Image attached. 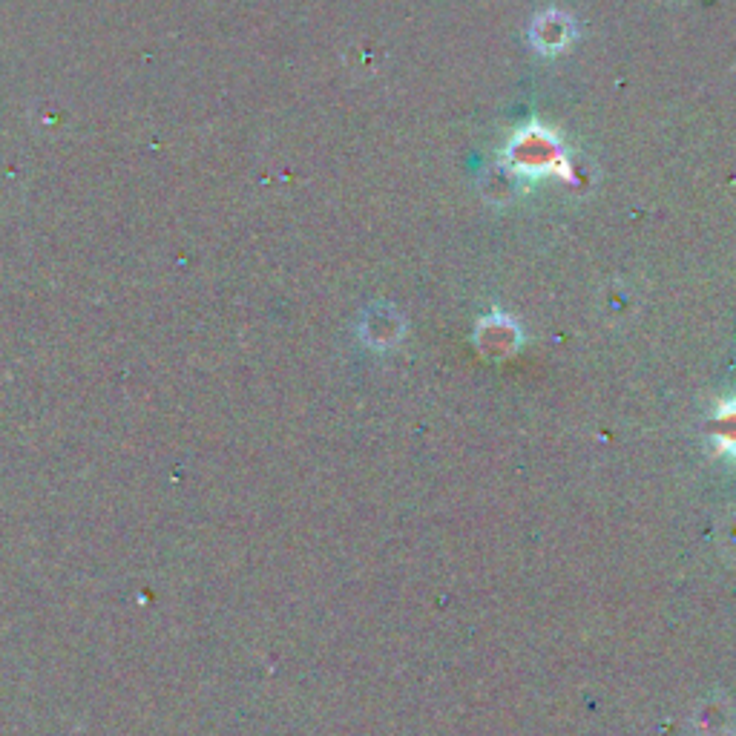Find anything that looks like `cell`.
<instances>
[{
  "mask_svg": "<svg viewBox=\"0 0 736 736\" xmlns=\"http://www.w3.org/2000/svg\"><path fill=\"white\" fill-rule=\"evenodd\" d=\"M728 719H731V708L725 702H708L702 711H699V725L705 736L708 734H728Z\"/></svg>",
  "mask_w": 736,
  "mask_h": 736,
  "instance_id": "cell-1",
  "label": "cell"
},
{
  "mask_svg": "<svg viewBox=\"0 0 736 736\" xmlns=\"http://www.w3.org/2000/svg\"><path fill=\"white\" fill-rule=\"evenodd\" d=\"M719 544H722V550L725 552L736 555V515L725 518V524L719 527Z\"/></svg>",
  "mask_w": 736,
  "mask_h": 736,
  "instance_id": "cell-2",
  "label": "cell"
}]
</instances>
